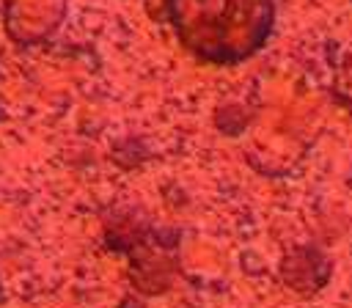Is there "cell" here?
Returning a JSON list of instances; mask_svg holds the SVG:
<instances>
[{"label":"cell","mask_w":352,"mask_h":308,"mask_svg":"<svg viewBox=\"0 0 352 308\" xmlns=\"http://www.w3.org/2000/svg\"><path fill=\"white\" fill-rule=\"evenodd\" d=\"M248 0H165L176 30L198 55L226 58L234 44V16Z\"/></svg>","instance_id":"6da1fadb"}]
</instances>
